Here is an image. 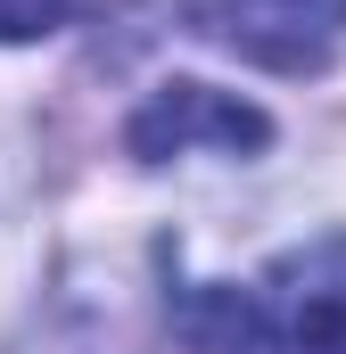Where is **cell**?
I'll list each match as a JSON object with an SVG mask.
<instances>
[{
	"label": "cell",
	"mask_w": 346,
	"mask_h": 354,
	"mask_svg": "<svg viewBox=\"0 0 346 354\" xmlns=\"http://www.w3.org/2000/svg\"><path fill=\"white\" fill-rule=\"evenodd\" d=\"M239 354H346V239L280 256L239 297Z\"/></svg>",
	"instance_id": "cell-1"
},
{
	"label": "cell",
	"mask_w": 346,
	"mask_h": 354,
	"mask_svg": "<svg viewBox=\"0 0 346 354\" xmlns=\"http://www.w3.org/2000/svg\"><path fill=\"white\" fill-rule=\"evenodd\" d=\"M272 140V124H264V107L248 99H231V91L215 83H165L140 99V115L124 124V149L140 157V165H165V157H248Z\"/></svg>",
	"instance_id": "cell-3"
},
{
	"label": "cell",
	"mask_w": 346,
	"mask_h": 354,
	"mask_svg": "<svg viewBox=\"0 0 346 354\" xmlns=\"http://www.w3.org/2000/svg\"><path fill=\"white\" fill-rule=\"evenodd\" d=\"M66 17V0H0V41H33Z\"/></svg>",
	"instance_id": "cell-4"
},
{
	"label": "cell",
	"mask_w": 346,
	"mask_h": 354,
	"mask_svg": "<svg viewBox=\"0 0 346 354\" xmlns=\"http://www.w3.org/2000/svg\"><path fill=\"white\" fill-rule=\"evenodd\" d=\"M190 25L248 66L272 75H313L346 41V0H190Z\"/></svg>",
	"instance_id": "cell-2"
}]
</instances>
